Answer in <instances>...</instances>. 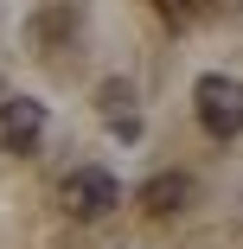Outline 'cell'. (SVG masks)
I'll return each instance as SVG.
<instances>
[{
  "instance_id": "1",
  "label": "cell",
  "mask_w": 243,
  "mask_h": 249,
  "mask_svg": "<svg viewBox=\"0 0 243 249\" xmlns=\"http://www.w3.org/2000/svg\"><path fill=\"white\" fill-rule=\"evenodd\" d=\"M58 205H64V217L96 224V217H109V211L122 205V185H115V173H103V166H77V173H64V185H58Z\"/></svg>"
},
{
  "instance_id": "2",
  "label": "cell",
  "mask_w": 243,
  "mask_h": 249,
  "mask_svg": "<svg viewBox=\"0 0 243 249\" xmlns=\"http://www.w3.org/2000/svg\"><path fill=\"white\" fill-rule=\"evenodd\" d=\"M192 109H199V128L205 134H218V141H230V134H243V83L237 77H199V89H192Z\"/></svg>"
},
{
  "instance_id": "3",
  "label": "cell",
  "mask_w": 243,
  "mask_h": 249,
  "mask_svg": "<svg viewBox=\"0 0 243 249\" xmlns=\"http://www.w3.org/2000/svg\"><path fill=\"white\" fill-rule=\"evenodd\" d=\"M45 134V109L32 96H0V154H32Z\"/></svg>"
},
{
  "instance_id": "4",
  "label": "cell",
  "mask_w": 243,
  "mask_h": 249,
  "mask_svg": "<svg viewBox=\"0 0 243 249\" xmlns=\"http://www.w3.org/2000/svg\"><path fill=\"white\" fill-rule=\"evenodd\" d=\"M192 205V179L186 173H154L148 185H141V211L148 217H179Z\"/></svg>"
},
{
  "instance_id": "5",
  "label": "cell",
  "mask_w": 243,
  "mask_h": 249,
  "mask_svg": "<svg viewBox=\"0 0 243 249\" xmlns=\"http://www.w3.org/2000/svg\"><path fill=\"white\" fill-rule=\"evenodd\" d=\"M96 109H103V122H109L122 141H134V134H141V115H134V83H128V77H109L103 89H96Z\"/></svg>"
},
{
  "instance_id": "6",
  "label": "cell",
  "mask_w": 243,
  "mask_h": 249,
  "mask_svg": "<svg viewBox=\"0 0 243 249\" xmlns=\"http://www.w3.org/2000/svg\"><path fill=\"white\" fill-rule=\"evenodd\" d=\"M154 7H160V19H173V26H192V19L205 13V0H154Z\"/></svg>"
}]
</instances>
